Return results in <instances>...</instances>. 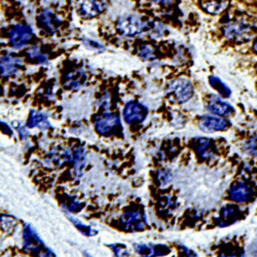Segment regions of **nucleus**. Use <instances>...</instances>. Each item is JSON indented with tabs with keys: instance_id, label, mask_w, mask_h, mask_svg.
<instances>
[{
	"instance_id": "nucleus-1",
	"label": "nucleus",
	"mask_w": 257,
	"mask_h": 257,
	"mask_svg": "<svg viewBox=\"0 0 257 257\" xmlns=\"http://www.w3.org/2000/svg\"><path fill=\"white\" fill-rule=\"evenodd\" d=\"M256 29V23L250 18L238 17L224 26L223 32L226 38L232 40H246L250 38Z\"/></svg>"
},
{
	"instance_id": "nucleus-2",
	"label": "nucleus",
	"mask_w": 257,
	"mask_h": 257,
	"mask_svg": "<svg viewBox=\"0 0 257 257\" xmlns=\"http://www.w3.org/2000/svg\"><path fill=\"white\" fill-rule=\"evenodd\" d=\"M116 29L124 36H136L148 29V23L138 16L127 15L117 21Z\"/></svg>"
},
{
	"instance_id": "nucleus-3",
	"label": "nucleus",
	"mask_w": 257,
	"mask_h": 257,
	"mask_svg": "<svg viewBox=\"0 0 257 257\" xmlns=\"http://www.w3.org/2000/svg\"><path fill=\"white\" fill-rule=\"evenodd\" d=\"M168 94L177 103H185L194 96V87L186 78H178L171 82L168 88Z\"/></svg>"
},
{
	"instance_id": "nucleus-4",
	"label": "nucleus",
	"mask_w": 257,
	"mask_h": 257,
	"mask_svg": "<svg viewBox=\"0 0 257 257\" xmlns=\"http://www.w3.org/2000/svg\"><path fill=\"white\" fill-rule=\"evenodd\" d=\"M200 130L204 133L212 134L225 131L230 126V122L222 116L218 115H203L198 121Z\"/></svg>"
},
{
	"instance_id": "nucleus-5",
	"label": "nucleus",
	"mask_w": 257,
	"mask_h": 257,
	"mask_svg": "<svg viewBox=\"0 0 257 257\" xmlns=\"http://www.w3.org/2000/svg\"><path fill=\"white\" fill-rule=\"evenodd\" d=\"M253 188L245 181H235L228 189V198L235 203L244 204L252 200Z\"/></svg>"
},
{
	"instance_id": "nucleus-6",
	"label": "nucleus",
	"mask_w": 257,
	"mask_h": 257,
	"mask_svg": "<svg viewBox=\"0 0 257 257\" xmlns=\"http://www.w3.org/2000/svg\"><path fill=\"white\" fill-rule=\"evenodd\" d=\"M32 29L28 25L17 24L10 30V44L16 49L26 46L32 37Z\"/></svg>"
},
{
	"instance_id": "nucleus-7",
	"label": "nucleus",
	"mask_w": 257,
	"mask_h": 257,
	"mask_svg": "<svg viewBox=\"0 0 257 257\" xmlns=\"http://www.w3.org/2000/svg\"><path fill=\"white\" fill-rule=\"evenodd\" d=\"M207 109L211 113L218 116H222V117L232 115L234 112L233 107L230 104L222 101L221 99L215 96H211L209 98V101L207 104Z\"/></svg>"
},
{
	"instance_id": "nucleus-8",
	"label": "nucleus",
	"mask_w": 257,
	"mask_h": 257,
	"mask_svg": "<svg viewBox=\"0 0 257 257\" xmlns=\"http://www.w3.org/2000/svg\"><path fill=\"white\" fill-rule=\"evenodd\" d=\"M147 115V109L137 102L127 103L123 109V116L127 122L142 121Z\"/></svg>"
},
{
	"instance_id": "nucleus-9",
	"label": "nucleus",
	"mask_w": 257,
	"mask_h": 257,
	"mask_svg": "<svg viewBox=\"0 0 257 257\" xmlns=\"http://www.w3.org/2000/svg\"><path fill=\"white\" fill-rule=\"evenodd\" d=\"M105 9L102 0H82L78 6V13L85 18H93L100 15Z\"/></svg>"
},
{
	"instance_id": "nucleus-10",
	"label": "nucleus",
	"mask_w": 257,
	"mask_h": 257,
	"mask_svg": "<svg viewBox=\"0 0 257 257\" xmlns=\"http://www.w3.org/2000/svg\"><path fill=\"white\" fill-rule=\"evenodd\" d=\"M37 22L41 29L54 33L60 26V19L51 11H44L37 17Z\"/></svg>"
},
{
	"instance_id": "nucleus-11",
	"label": "nucleus",
	"mask_w": 257,
	"mask_h": 257,
	"mask_svg": "<svg viewBox=\"0 0 257 257\" xmlns=\"http://www.w3.org/2000/svg\"><path fill=\"white\" fill-rule=\"evenodd\" d=\"M118 121L119 119L115 114L105 113L95 121V125L98 132H100L101 134H105L115 128L118 124Z\"/></svg>"
},
{
	"instance_id": "nucleus-12",
	"label": "nucleus",
	"mask_w": 257,
	"mask_h": 257,
	"mask_svg": "<svg viewBox=\"0 0 257 257\" xmlns=\"http://www.w3.org/2000/svg\"><path fill=\"white\" fill-rule=\"evenodd\" d=\"M21 63H22V60L20 58L9 55V56L3 57L2 60H0V67H2L4 74L11 75L18 70Z\"/></svg>"
},
{
	"instance_id": "nucleus-13",
	"label": "nucleus",
	"mask_w": 257,
	"mask_h": 257,
	"mask_svg": "<svg viewBox=\"0 0 257 257\" xmlns=\"http://www.w3.org/2000/svg\"><path fill=\"white\" fill-rule=\"evenodd\" d=\"M238 212H239V210L234 206H225L224 208H222V210L220 211L219 225L225 226V225H228V224L234 222L238 219Z\"/></svg>"
},
{
	"instance_id": "nucleus-14",
	"label": "nucleus",
	"mask_w": 257,
	"mask_h": 257,
	"mask_svg": "<svg viewBox=\"0 0 257 257\" xmlns=\"http://www.w3.org/2000/svg\"><path fill=\"white\" fill-rule=\"evenodd\" d=\"M227 4V0H201L203 9L209 14L215 15L222 12Z\"/></svg>"
},
{
	"instance_id": "nucleus-15",
	"label": "nucleus",
	"mask_w": 257,
	"mask_h": 257,
	"mask_svg": "<svg viewBox=\"0 0 257 257\" xmlns=\"http://www.w3.org/2000/svg\"><path fill=\"white\" fill-rule=\"evenodd\" d=\"M209 83L211 87L215 90L222 98H229L231 95L230 89L227 87V85L218 77L216 76H209Z\"/></svg>"
},
{
	"instance_id": "nucleus-16",
	"label": "nucleus",
	"mask_w": 257,
	"mask_h": 257,
	"mask_svg": "<svg viewBox=\"0 0 257 257\" xmlns=\"http://www.w3.org/2000/svg\"><path fill=\"white\" fill-rule=\"evenodd\" d=\"M194 147L198 155L201 156V158H208L211 154V141L205 138L196 139L194 141Z\"/></svg>"
},
{
	"instance_id": "nucleus-17",
	"label": "nucleus",
	"mask_w": 257,
	"mask_h": 257,
	"mask_svg": "<svg viewBox=\"0 0 257 257\" xmlns=\"http://www.w3.org/2000/svg\"><path fill=\"white\" fill-rule=\"evenodd\" d=\"M244 151L251 156H257V135L250 137L244 144Z\"/></svg>"
},
{
	"instance_id": "nucleus-18",
	"label": "nucleus",
	"mask_w": 257,
	"mask_h": 257,
	"mask_svg": "<svg viewBox=\"0 0 257 257\" xmlns=\"http://www.w3.org/2000/svg\"><path fill=\"white\" fill-rule=\"evenodd\" d=\"M29 126H40V127H45L48 125V120L47 117L44 114L40 113H35L33 114L28 122Z\"/></svg>"
},
{
	"instance_id": "nucleus-19",
	"label": "nucleus",
	"mask_w": 257,
	"mask_h": 257,
	"mask_svg": "<svg viewBox=\"0 0 257 257\" xmlns=\"http://www.w3.org/2000/svg\"><path fill=\"white\" fill-rule=\"evenodd\" d=\"M84 81V75L81 72H76L69 75L67 85L69 88H77Z\"/></svg>"
},
{
	"instance_id": "nucleus-20",
	"label": "nucleus",
	"mask_w": 257,
	"mask_h": 257,
	"mask_svg": "<svg viewBox=\"0 0 257 257\" xmlns=\"http://www.w3.org/2000/svg\"><path fill=\"white\" fill-rule=\"evenodd\" d=\"M28 54H29L30 58L33 59V60H34L35 62H37V63L45 62V60H46V57H45L44 55H42V54H41L37 49H35V48L29 50Z\"/></svg>"
},
{
	"instance_id": "nucleus-21",
	"label": "nucleus",
	"mask_w": 257,
	"mask_h": 257,
	"mask_svg": "<svg viewBox=\"0 0 257 257\" xmlns=\"http://www.w3.org/2000/svg\"><path fill=\"white\" fill-rule=\"evenodd\" d=\"M154 54V49L149 46H144L141 47L140 50V57L143 59H149Z\"/></svg>"
},
{
	"instance_id": "nucleus-22",
	"label": "nucleus",
	"mask_w": 257,
	"mask_h": 257,
	"mask_svg": "<svg viewBox=\"0 0 257 257\" xmlns=\"http://www.w3.org/2000/svg\"><path fill=\"white\" fill-rule=\"evenodd\" d=\"M84 44L89 49H93L95 51H103V47L92 39H85Z\"/></svg>"
},
{
	"instance_id": "nucleus-23",
	"label": "nucleus",
	"mask_w": 257,
	"mask_h": 257,
	"mask_svg": "<svg viewBox=\"0 0 257 257\" xmlns=\"http://www.w3.org/2000/svg\"><path fill=\"white\" fill-rule=\"evenodd\" d=\"M152 3H155V4H157V5H163V6H165V5H170L171 3L173 2V0H151Z\"/></svg>"
},
{
	"instance_id": "nucleus-24",
	"label": "nucleus",
	"mask_w": 257,
	"mask_h": 257,
	"mask_svg": "<svg viewBox=\"0 0 257 257\" xmlns=\"http://www.w3.org/2000/svg\"><path fill=\"white\" fill-rule=\"evenodd\" d=\"M253 49H254V51H255V53H257V38L254 40V42H253Z\"/></svg>"
}]
</instances>
